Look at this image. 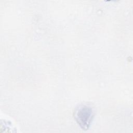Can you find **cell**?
<instances>
[{"instance_id": "cell-1", "label": "cell", "mask_w": 133, "mask_h": 133, "mask_svg": "<svg viewBox=\"0 0 133 133\" xmlns=\"http://www.w3.org/2000/svg\"><path fill=\"white\" fill-rule=\"evenodd\" d=\"M74 117L83 129H88L93 117L92 109L89 106L82 105L75 111Z\"/></svg>"}]
</instances>
